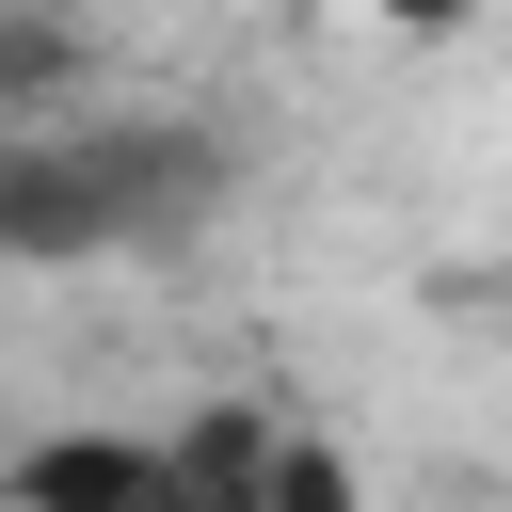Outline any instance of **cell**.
Instances as JSON below:
<instances>
[{"label": "cell", "instance_id": "8992f818", "mask_svg": "<svg viewBox=\"0 0 512 512\" xmlns=\"http://www.w3.org/2000/svg\"><path fill=\"white\" fill-rule=\"evenodd\" d=\"M256 448H272V400H256V384H208V400L160 432V480H208V496H240V480H256Z\"/></svg>", "mask_w": 512, "mask_h": 512}, {"label": "cell", "instance_id": "9c48e42d", "mask_svg": "<svg viewBox=\"0 0 512 512\" xmlns=\"http://www.w3.org/2000/svg\"><path fill=\"white\" fill-rule=\"evenodd\" d=\"M432 512H496V496H432Z\"/></svg>", "mask_w": 512, "mask_h": 512}, {"label": "cell", "instance_id": "5b68a950", "mask_svg": "<svg viewBox=\"0 0 512 512\" xmlns=\"http://www.w3.org/2000/svg\"><path fill=\"white\" fill-rule=\"evenodd\" d=\"M240 512H368V464H352L320 416H272V448H256Z\"/></svg>", "mask_w": 512, "mask_h": 512}, {"label": "cell", "instance_id": "ba28073f", "mask_svg": "<svg viewBox=\"0 0 512 512\" xmlns=\"http://www.w3.org/2000/svg\"><path fill=\"white\" fill-rule=\"evenodd\" d=\"M160 512H240V496H208V480H160Z\"/></svg>", "mask_w": 512, "mask_h": 512}, {"label": "cell", "instance_id": "6da1fadb", "mask_svg": "<svg viewBox=\"0 0 512 512\" xmlns=\"http://www.w3.org/2000/svg\"><path fill=\"white\" fill-rule=\"evenodd\" d=\"M64 144H80L96 208H112V256H192L224 224V192H240V144L208 112H112V128L64 112Z\"/></svg>", "mask_w": 512, "mask_h": 512}, {"label": "cell", "instance_id": "277c9868", "mask_svg": "<svg viewBox=\"0 0 512 512\" xmlns=\"http://www.w3.org/2000/svg\"><path fill=\"white\" fill-rule=\"evenodd\" d=\"M96 16L80 0H0V128H48V112H96Z\"/></svg>", "mask_w": 512, "mask_h": 512}, {"label": "cell", "instance_id": "52a82bcc", "mask_svg": "<svg viewBox=\"0 0 512 512\" xmlns=\"http://www.w3.org/2000/svg\"><path fill=\"white\" fill-rule=\"evenodd\" d=\"M352 16H368L384 48H464V32H480V0H352Z\"/></svg>", "mask_w": 512, "mask_h": 512}, {"label": "cell", "instance_id": "7a4b0ae2", "mask_svg": "<svg viewBox=\"0 0 512 512\" xmlns=\"http://www.w3.org/2000/svg\"><path fill=\"white\" fill-rule=\"evenodd\" d=\"M96 256H112V208H96L64 112L48 128H0V272H96Z\"/></svg>", "mask_w": 512, "mask_h": 512}, {"label": "cell", "instance_id": "3957f363", "mask_svg": "<svg viewBox=\"0 0 512 512\" xmlns=\"http://www.w3.org/2000/svg\"><path fill=\"white\" fill-rule=\"evenodd\" d=\"M0 512H160V432H32L0 448Z\"/></svg>", "mask_w": 512, "mask_h": 512}]
</instances>
